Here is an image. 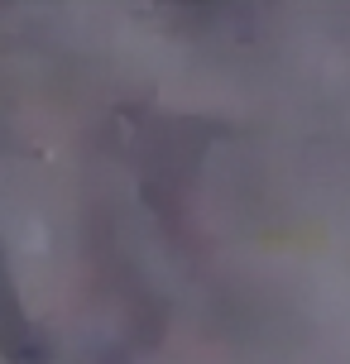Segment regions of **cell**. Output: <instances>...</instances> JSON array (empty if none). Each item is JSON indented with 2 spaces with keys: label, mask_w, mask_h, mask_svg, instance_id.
<instances>
[{
  "label": "cell",
  "mask_w": 350,
  "mask_h": 364,
  "mask_svg": "<svg viewBox=\"0 0 350 364\" xmlns=\"http://www.w3.org/2000/svg\"><path fill=\"white\" fill-rule=\"evenodd\" d=\"M0 360L5 364H48V341L38 336L34 316L19 302L5 245H0Z\"/></svg>",
  "instance_id": "1"
}]
</instances>
